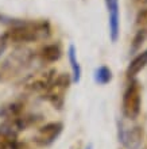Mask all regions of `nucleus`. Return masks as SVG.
<instances>
[{
  "mask_svg": "<svg viewBox=\"0 0 147 149\" xmlns=\"http://www.w3.org/2000/svg\"><path fill=\"white\" fill-rule=\"evenodd\" d=\"M10 43L24 45V43L39 42L51 36V27L47 20H26L12 24L6 31Z\"/></svg>",
  "mask_w": 147,
  "mask_h": 149,
  "instance_id": "obj_1",
  "label": "nucleus"
},
{
  "mask_svg": "<svg viewBox=\"0 0 147 149\" xmlns=\"http://www.w3.org/2000/svg\"><path fill=\"white\" fill-rule=\"evenodd\" d=\"M35 54L28 49H16L0 63V83H8L19 77L32 65Z\"/></svg>",
  "mask_w": 147,
  "mask_h": 149,
  "instance_id": "obj_2",
  "label": "nucleus"
},
{
  "mask_svg": "<svg viewBox=\"0 0 147 149\" xmlns=\"http://www.w3.org/2000/svg\"><path fill=\"white\" fill-rule=\"evenodd\" d=\"M142 109V90L136 80H132L126 88L121 99V111L128 119H136Z\"/></svg>",
  "mask_w": 147,
  "mask_h": 149,
  "instance_id": "obj_3",
  "label": "nucleus"
},
{
  "mask_svg": "<svg viewBox=\"0 0 147 149\" xmlns=\"http://www.w3.org/2000/svg\"><path fill=\"white\" fill-rule=\"evenodd\" d=\"M72 84V77L68 73L57 74L49 88L43 92V99H46L54 109L61 110L65 103V95Z\"/></svg>",
  "mask_w": 147,
  "mask_h": 149,
  "instance_id": "obj_4",
  "label": "nucleus"
},
{
  "mask_svg": "<svg viewBox=\"0 0 147 149\" xmlns=\"http://www.w3.org/2000/svg\"><path fill=\"white\" fill-rule=\"evenodd\" d=\"M55 76H57V71L53 68L46 69V71L35 72V73H31L24 77V80L22 81V87L27 92H41V94H43L53 83Z\"/></svg>",
  "mask_w": 147,
  "mask_h": 149,
  "instance_id": "obj_5",
  "label": "nucleus"
},
{
  "mask_svg": "<svg viewBox=\"0 0 147 149\" xmlns=\"http://www.w3.org/2000/svg\"><path fill=\"white\" fill-rule=\"evenodd\" d=\"M62 130L63 125L61 122H49L38 129L34 136V142L38 146H50L61 136Z\"/></svg>",
  "mask_w": 147,
  "mask_h": 149,
  "instance_id": "obj_6",
  "label": "nucleus"
},
{
  "mask_svg": "<svg viewBox=\"0 0 147 149\" xmlns=\"http://www.w3.org/2000/svg\"><path fill=\"white\" fill-rule=\"evenodd\" d=\"M108 10V26H109V38L112 43L117 42L120 36V10L119 0H105Z\"/></svg>",
  "mask_w": 147,
  "mask_h": 149,
  "instance_id": "obj_7",
  "label": "nucleus"
},
{
  "mask_svg": "<svg viewBox=\"0 0 147 149\" xmlns=\"http://www.w3.org/2000/svg\"><path fill=\"white\" fill-rule=\"evenodd\" d=\"M143 137L144 132L142 126H134L131 129H128L127 132L120 130L119 133L120 142L127 149H139L142 142H143Z\"/></svg>",
  "mask_w": 147,
  "mask_h": 149,
  "instance_id": "obj_8",
  "label": "nucleus"
},
{
  "mask_svg": "<svg viewBox=\"0 0 147 149\" xmlns=\"http://www.w3.org/2000/svg\"><path fill=\"white\" fill-rule=\"evenodd\" d=\"M37 56L41 63L43 64H53L57 63L62 56V49L59 43H46L43 45L38 52H37Z\"/></svg>",
  "mask_w": 147,
  "mask_h": 149,
  "instance_id": "obj_9",
  "label": "nucleus"
},
{
  "mask_svg": "<svg viewBox=\"0 0 147 149\" xmlns=\"http://www.w3.org/2000/svg\"><path fill=\"white\" fill-rule=\"evenodd\" d=\"M23 113H24V103L19 102V100L10 102V103H7V104L0 106V117L4 118L6 121L18 118Z\"/></svg>",
  "mask_w": 147,
  "mask_h": 149,
  "instance_id": "obj_10",
  "label": "nucleus"
},
{
  "mask_svg": "<svg viewBox=\"0 0 147 149\" xmlns=\"http://www.w3.org/2000/svg\"><path fill=\"white\" fill-rule=\"evenodd\" d=\"M146 67H147V49L143 50L142 53H139L131 63L128 64L126 74H127V77L132 79V77H135L136 74H139Z\"/></svg>",
  "mask_w": 147,
  "mask_h": 149,
  "instance_id": "obj_11",
  "label": "nucleus"
},
{
  "mask_svg": "<svg viewBox=\"0 0 147 149\" xmlns=\"http://www.w3.org/2000/svg\"><path fill=\"white\" fill-rule=\"evenodd\" d=\"M16 142V132H14L7 123L0 125V149H14Z\"/></svg>",
  "mask_w": 147,
  "mask_h": 149,
  "instance_id": "obj_12",
  "label": "nucleus"
},
{
  "mask_svg": "<svg viewBox=\"0 0 147 149\" xmlns=\"http://www.w3.org/2000/svg\"><path fill=\"white\" fill-rule=\"evenodd\" d=\"M68 56H69V63L70 67H72V81L78 83L81 80V67L78 64L77 60V54H76V47L74 45H70L69 49H68Z\"/></svg>",
  "mask_w": 147,
  "mask_h": 149,
  "instance_id": "obj_13",
  "label": "nucleus"
},
{
  "mask_svg": "<svg viewBox=\"0 0 147 149\" xmlns=\"http://www.w3.org/2000/svg\"><path fill=\"white\" fill-rule=\"evenodd\" d=\"M112 80V71L107 65H101L95 71V81L100 86H105Z\"/></svg>",
  "mask_w": 147,
  "mask_h": 149,
  "instance_id": "obj_14",
  "label": "nucleus"
},
{
  "mask_svg": "<svg viewBox=\"0 0 147 149\" xmlns=\"http://www.w3.org/2000/svg\"><path fill=\"white\" fill-rule=\"evenodd\" d=\"M146 39H147V29L142 27L140 30L136 31V34L134 36V38H132V42H131V53L132 54L139 50L140 47H142V45L146 42Z\"/></svg>",
  "mask_w": 147,
  "mask_h": 149,
  "instance_id": "obj_15",
  "label": "nucleus"
},
{
  "mask_svg": "<svg viewBox=\"0 0 147 149\" xmlns=\"http://www.w3.org/2000/svg\"><path fill=\"white\" fill-rule=\"evenodd\" d=\"M135 23L140 27H144L147 26V7L146 8H142L139 12H138V15H136V19H135Z\"/></svg>",
  "mask_w": 147,
  "mask_h": 149,
  "instance_id": "obj_16",
  "label": "nucleus"
},
{
  "mask_svg": "<svg viewBox=\"0 0 147 149\" xmlns=\"http://www.w3.org/2000/svg\"><path fill=\"white\" fill-rule=\"evenodd\" d=\"M8 45H10V42H8L7 36H6V33L0 34V57H1V54L4 53V50L7 49Z\"/></svg>",
  "mask_w": 147,
  "mask_h": 149,
  "instance_id": "obj_17",
  "label": "nucleus"
},
{
  "mask_svg": "<svg viewBox=\"0 0 147 149\" xmlns=\"http://www.w3.org/2000/svg\"><path fill=\"white\" fill-rule=\"evenodd\" d=\"M135 3H138V4H147V0H135Z\"/></svg>",
  "mask_w": 147,
  "mask_h": 149,
  "instance_id": "obj_18",
  "label": "nucleus"
}]
</instances>
